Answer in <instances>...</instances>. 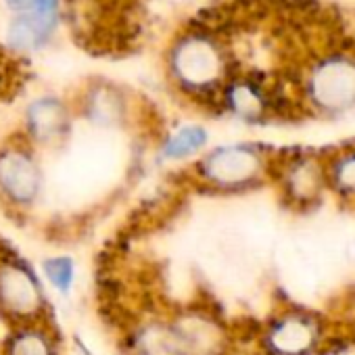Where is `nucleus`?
<instances>
[{
    "mask_svg": "<svg viewBox=\"0 0 355 355\" xmlns=\"http://www.w3.org/2000/svg\"><path fill=\"white\" fill-rule=\"evenodd\" d=\"M63 125V111L53 101H42L32 109V130L38 138H53Z\"/></svg>",
    "mask_w": 355,
    "mask_h": 355,
    "instance_id": "nucleus-6",
    "label": "nucleus"
},
{
    "mask_svg": "<svg viewBox=\"0 0 355 355\" xmlns=\"http://www.w3.org/2000/svg\"><path fill=\"white\" fill-rule=\"evenodd\" d=\"M7 3H9L13 9H19V11H21V9H26V7L32 5V0H7Z\"/></svg>",
    "mask_w": 355,
    "mask_h": 355,
    "instance_id": "nucleus-11",
    "label": "nucleus"
},
{
    "mask_svg": "<svg viewBox=\"0 0 355 355\" xmlns=\"http://www.w3.org/2000/svg\"><path fill=\"white\" fill-rule=\"evenodd\" d=\"M203 169L218 184H239L257 171V157L245 148H222L203 161Z\"/></svg>",
    "mask_w": 355,
    "mask_h": 355,
    "instance_id": "nucleus-2",
    "label": "nucleus"
},
{
    "mask_svg": "<svg viewBox=\"0 0 355 355\" xmlns=\"http://www.w3.org/2000/svg\"><path fill=\"white\" fill-rule=\"evenodd\" d=\"M9 355H51V347L42 334L28 330L13 338Z\"/></svg>",
    "mask_w": 355,
    "mask_h": 355,
    "instance_id": "nucleus-8",
    "label": "nucleus"
},
{
    "mask_svg": "<svg viewBox=\"0 0 355 355\" xmlns=\"http://www.w3.org/2000/svg\"><path fill=\"white\" fill-rule=\"evenodd\" d=\"M272 340L280 351L295 353V351H301V349H305L309 345L311 328L301 320H286L274 330Z\"/></svg>",
    "mask_w": 355,
    "mask_h": 355,
    "instance_id": "nucleus-5",
    "label": "nucleus"
},
{
    "mask_svg": "<svg viewBox=\"0 0 355 355\" xmlns=\"http://www.w3.org/2000/svg\"><path fill=\"white\" fill-rule=\"evenodd\" d=\"M53 21H55L53 15H42L32 9L28 15L19 17L13 24L9 40H11V44H15L19 49H34L46 40V36L51 34Z\"/></svg>",
    "mask_w": 355,
    "mask_h": 355,
    "instance_id": "nucleus-4",
    "label": "nucleus"
},
{
    "mask_svg": "<svg viewBox=\"0 0 355 355\" xmlns=\"http://www.w3.org/2000/svg\"><path fill=\"white\" fill-rule=\"evenodd\" d=\"M207 140V134L203 128H182L178 134H173L167 144H165V155L169 159H180V157H187L195 150H199Z\"/></svg>",
    "mask_w": 355,
    "mask_h": 355,
    "instance_id": "nucleus-7",
    "label": "nucleus"
},
{
    "mask_svg": "<svg viewBox=\"0 0 355 355\" xmlns=\"http://www.w3.org/2000/svg\"><path fill=\"white\" fill-rule=\"evenodd\" d=\"M40 187V175L36 163L17 150H9L0 155V189H3L13 201L30 203L36 199Z\"/></svg>",
    "mask_w": 355,
    "mask_h": 355,
    "instance_id": "nucleus-1",
    "label": "nucleus"
},
{
    "mask_svg": "<svg viewBox=\"0 0 355 355\" xmlns=\"http://www.w3.org/2000/svg\"><path fill=\"white\" fill-rule=\"evenodd\" d=\"M0 301L15 313H32L40 303L38 284L28 270L17 266L0 268Z\"/></svg>",
    "mask_w": 355,
    "mask_h": 355,
    "instance_id": "nucleus-3",
    "label": "nucleus"
},
{
    "mask_svg": "<svg viewBox=\"0 0 355 355\" xmlns=\"http://www.w3.org/2000/svg\"><path fill=\"white\" fill-rule=\"evenodd\" d=\"M46 276L51 280L53 286H57L59 291H67L73 282V263L71 259L67 257H55V259H49L46 266Z\"/></svg>",
    "mask_w": 355,
    "mask_h": 355,
    "instance_id": "nucleus-9",
    "label": "nucleus"
},
{
    "mask_svg": "<svg viewBox=\"0 0 355 355\" xmlns=\"http://www.w3.org/2000/svg\"><path fill=\"white\" fill-rule=\"evenodd\" d=\"M340 180L343 184H349V187H355V159L353 161H347L340 169Z\"/></svg>",
    "mask_w": 355,
    "mask_h": 355,
    "instance_id": "nucleus-10",
    "label": "nucleus"
}]
</instances>
